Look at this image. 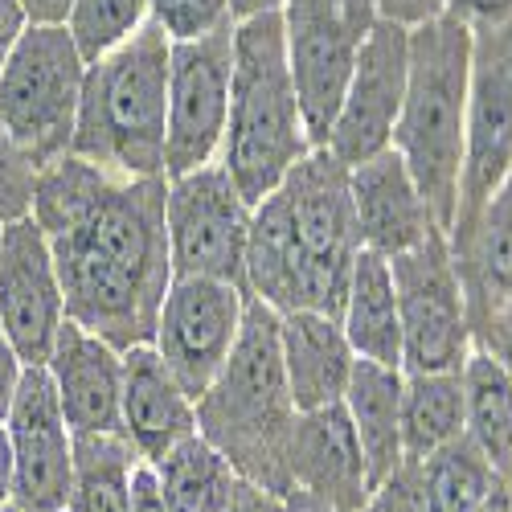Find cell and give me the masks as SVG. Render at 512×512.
<instances>
[{"label":"cell","instance_id":"cell-1","mask_svg":"<svg viewBox=\"0 0 512 512\" xmlns=\"http://www.w3.org/2000/svg\"><path fill=\"white\" fill-rule=\"evenodd\" d=\"M164 193L168 177H115L74 152L37 168L29 213L54 250L66 320L119 353L152 345L173 283Z\"/></svg>","mask_w":512,"mask_h":512},{"label":"cell","instance_id":"cell-2","mask_svg":"<svg viewBox=\"0 0 512 512\" xmlns=\"http://www.w3.org/2000/svg\"><path fill=\"white\" fill-rule=\"evenodd\" d=\"M357 254L349 164L328 148H312L254 205L246 291L275 312L340 316Z\"/></svg>","mask_w":512,"mask_h":512},{"label":"cell","instance_id":"cell-3","mask_svg":"<svg viewBox=\"0 0 512 512\" xmlns=\"http://www.w3.org/2000/svg\"><path fill=\"white\" fill-rule=\"evenodd\" d=\"M295 414L300 410L291 402L279 353V312L250 295L242 336L226 369L197 398V435L218 447L242 480L287 496Z\"/></svg>","mask_w":512,"mask_h":512},{"label":"cell","instance_id":"cell-4","mask_svg":"<svg viewBox=\"0 0 512 512\" xmlns=\"http://www.w3.org/2000/svg\"><path fill=\"white\" fill-rule=\"evenodd\" d=\"M312 136L287 66L283 17L259 13L234 21V82L230 119L218 164L234 177L242 197L259 205L312 152Z\"/></svg>","mask_w":512,"mask_h":512},{"label":"cell","instance_id":"cell-5","mask_svg":"<svg viewBox=\"0 0 512 512\" xmlns=\"http://www.w3.org/2000/svg\"><path fill=\"white\" fill-rule=\"evenodd\" d=\"M168 54L173 41L144 21L111 54L87 62L70 152L115 177H164Z\"/></svg>","mask_w":512,"mask_h":512},{"label":"cell","instance_id":"cell-6","mask_svg":"<svg viewBox=\"0 0 512 512\" xmlns=\"http://www.w3.org/2000/svg\"><path fill=\"white\" fill-rule=\"evenodd\" d=\"M467 103H472V29L447 13L414 25L394 152L406 160L414 185L422 189L443 230H451L459 201Z\"/></svg>","mask_w":512,"mask_h":512},{"label":"cell","instance_id":"cell-7","mask_svg":"<svg viewBox=\"0 0 512 512\" xmlns=\"http://www.w3.org/2000/svg\"><path fill=\"white\" fill-rule=\"evenodd\" d=\"M87 58L66 25H29L0 70V127L41 168L70 152Z\"/></svg>","mask_w":512,"mask_h":512},{"label":"cell","instance_id":"cell-8","mask_svg":"<svg viewBox=\"0 0 512 512\" xmlns=\"http://www.w3.org/2000/svg\"><path fill=\"white\" fill-rule=\"evenodd\" d=\"M279 17L308 136L316 148H324L357 54L369 29L381 21L377 0H283Z\"/></svg>","mask_w":512,"mask_h":512},{"label":"cell","instance_id":"cell-9","mask_svg":"<svg viewBox=\"0 0 512 512\" xmlns=\"http://www.w3.org/2000/svg\"><path fill=\"white\" fill-rule=\"evenodd\" d=\"M390 275L402 316V373L463 369L476 336L447 234L435 230L414 250L394 254Z\"/></svg>","mask_w":512,"mask_h":512},{"label":"cell","instance_id":"cell-10","mask_svg":"<svg viewBox=\"0 0 512 512\" xmlns=\"http://www.w3.org/2000/svg\"><path fill=\"white\" fill-rule=\"evenodd\" d=\"M250 218L254 205L242 197V189L218 160L193 168V173L168 177L164 230L173 275L226 279L246 287Z\"/></svg>","mask_w":512,"mask_h":512},{"label":"cell","instance_id":"cell-11","mask_svg":"<svg viewBox=\"0 0 512 512\" xmlns=\"http://www.w3.org/2000/svg\"><path fill=\"white\" fill-rule=\"evenodd\" d=\"M234 82V21L168 54V132L164 177H181L222 156Z\"/></svg>","mask_w":512,"mask_h":512},{"label":"cell","instance_id":"cell-12","mask_svg":"<svg viewBox=\"0 0 512 512\" xmlns=\"http://www.w3.org/2000/svg\"><path fill=\"white\" fill-rule=\"evenodd\" d=\"M250 291L226 279L173 275L156 316L152 349L197 402L218 377L242 336Z\"/></svg>","mask_w":512,"mask_h":512},{"label":"cell","instance_id":"cell-13","mask_svg":"<svg viewBox=\"0 0 512 512\" xmlns=\"http://www.w3.org/2000/svg\"><path fill=\"white\" fill-rule=\"evenodd\" d=\"M406 74H410V29L394 21H377L357 54V66L349 74L345 99H340L324 148L349 168L394 148V127L406 99Z\"/></svg>","mask_w":512,"mask_h":512},{"label":"cell","instance_id":"cell-14","mask_svg":"<svg viewBox=\"0 0 512 512\" xmlns=\"http://www.w3.org/2000/svg\"><path fill=\"white\" fill-rule=\"evenodd\" d=\"M5 426L13 439V508L66 512L74 476V431L66 426L46 365H25Z\"/></svg>","mask_w":512,"mask_h":512},{"label":"cell","instance_id":"cell-15","mask_svg":"<svg viewBox=\"0 0 512 512\" xmlns=\"http://www.w3.org/2000/svg\"><path fill=\"white\" fill-rule=\"evenodd\" d=\"M62 320L66 300L46 230L33 222V213L5 222V238H0V328L9 332L25 365L50 361Z\"/></svg>","mask_w":512,"mask_h":512},{"label":"cell","instance_id":"cell-16","mask_svg":"<svg viewBox=\"0 0 512 512\" xmlns=\"http://www.w3.org/2000/svg\"><path fill=\"white\" fill-rule=\"evenodd\" d=\"M287 472L295 492H308L336 512H361L373 492L361 439L340 402L295 414Z\"/></svg>","mask_w":512,"mask_h":512},{"label":"cell","instance_id":"cell-17","mask_svg":"<svg viewBox=\"0 0 512 512\" xmlns=\"http://www.w3.org/2000/svg\"><path fill=\"white\" fill-rule=\"evenodd\" d=\"M349 193H353V218H357L361 250H373L381 259L406 254L422 238L443 230L435 222L431 205H426L422 189L414 185L406 160L394 148L353 164L349 168Z\"/></svg>","mask_w":512,"mask_h":512},{"label":"cell","instance_id":"cell-18","mask_svg":"<svg viewBox=\"0 0 512 512\" xmlns=\"http://www.w3.org/2000/svg\"><path fill=\"white\" fill-rule=\"evenodd\" d=\"M508 177H512V91L472 50V103H467V132H463L459 201L447 234L472 222Z\"/></svg>","mask_w":512,"mask_h":512},{"label":"cell","instance_id":"cell-19","mask_svg":"<svg viewBox=\"0 0 512 512\" xmlns=\"http://www.w3.org/2000/svg\"><path fill=\"white\" fill-rule=\"evenodd\" d=\"M58 406L74 435L119 431V394H123V353L103 336L74 320H62L58 340L46 361Z\"/></svg>","mask_w":512,"mask_h":512},{"label":"cell","instance_id":"cell-20","mask_svg":"<svg viewBox=\"0 0 512 512\" xmlns=\"http://www.w3.org/2000/svg\"><path fill=\"white\" fill-rule=\"evenodd\" d=\"M119 431L144 463H156L181 439L197 431V402L164 365L152 345L123 353V394H119Z\"/></svg>","mask_w":512,"mask_h":512},{"label":"cell","instance_id":"cell-21","mask_svg":"<svg viewBox=\"0 0 512 512\" xmlns=\"http://www.w3.org/2000/svg\"><path fill=\"white\" fill-rule=\"evenodd\" d=\"M279 353L295 410H320L345 398L357 353L340 328V316L279 312Z\"/></svg>","mask_w":512,"mask_h":512},{"label":"cell","instance_id":"cell-22","mask_svg":"<svg viewBox=\"0 0 512 512\" xmlns=\"http://www.w3.org/2000/svg\"><path fill=\"white\" fill-rule=\"evenodd\" d=\"M451 259L467 295V316L476 328L512 300V177L463 230L447 234Z\"/></svg>","mask_w":512,"mask_h":512},{"label":"cell","instance_id":"cell-23","mask_svg":"<svg viewBox=\"0 0 512 512\" xmlns=\"http://www.w3.org/2000/svg\"><path fill=\"white\" fill-rule=\"evenodd\" d=\"M402 381H406L402 369L357 357L345 398H340V406H345L353 431L361 439L373 488L406 459V451H402Z\"/></svg>","mask_w":512,"mask_h":512},{"label":"cell","instance_id":"cell-24","mask_svg":"<svg viewBox=\"0 0 512 512\" xmlns=\"http://www.w3.org/2000/svg\"><path fill=\"white\" fill-rule=\"evenodd\" d=\"M340 328H345L349 345L361 361L402 369V316H398L390 259H381L373 250L357 254L345 308H340Z\"/></svg>","mask_w":512,"mask_h":512},{"label":"cell","instance_id":"cell-25","mask_svg":"<svg viewBox=\"0 0 512 512\" xmlns=\"http://www.w3.org/2000/svg\"><path fill=\"white\" fill-rule=\"evenodd\" d=\"M463 435L496 476L512 480V373L484 349H472L463 361Z\"/></svg>","mask_w":512,"mask_h":512},{"label":"cell","instance_id":"cell-26","mask_svg":"<svg viewBox=\"0 0 512 512\" xmlns=\"http://www.w3.org/2000/svg\"><path fill=\"white\" fill-rule=\"evenodd\" d=\"M136 447L123 431L74 435V476L66 512H132V472Z\"/></svg>","mask_w":512,"mask_h":512},{"label":"cell","instance_id":"cell-27","mask_svg":"<svg viewBox=\"0 0 512 512\" xmlns=\"http://www.w3.org/2000/svg\"><path fill=\"white\" fill-rule=\"evenodd\" d=\"M463 435V369L406 373L402 381V451L426 459Z\"/></svg>","mask_w":512,"mask_h":512},{"label":"cell","instance_id":"cell-28","mask_svg":"<svg viewBox=\"0 0 512 512\" xmlns=\"http://www.w3.org/2000/svg\"><path fill=\"white\" fill-rule=\"evenodd\" d=\"M168 512H226L234 484L242 480L230 459L197 431L152 463Z\"/></svg>","mask_w":512,"mask_h":512},{"label":"cell","instance_id":"cell-29","mask_svg":"<svg viewBox=\"0 0 512 512\" xmlns=\"http://www.w3.org/2000/svg\"><path fill=\"white\" fill-rule=\"evenodd\" d=\"M422 480V504L426 512H480L492 484L500 480L492 463L480 455V447L459 435L455 443L439 447L435 455L414 459Z\"/></svg>","mask_w":512,"mask_h":512},{"label":"cell","instance_id":"cell-30","mask_svg":"<svg viewBox=\"0 0 512 512\" xmlns=\"http://www.w3.org/2000/svg\"><path fill=\"white\" fill-rule=\"evenodd\" d=\"M144 21H148V0H70L66 13V29L87 62L123 46Z\"/></svg>","mask_w":512,"mask_h":512},{"label":"cell","instance_id":"cell-31","mask_svg":"<svg viewBox=\"0 0 512 512\" xmlns=\"http://www.w3.org/2000/svg\"><path fill=\"white\" fill-rule=\"evenodd\" d=\"M148 21H156L168 41H193L234 21L230 0H148Z\"/></svg>","mask_w":512,"mask_h":512},{"label":"cell","instance_id":"cell-32","mask_svg":"<svg viewBox=\"0 0 512 512\" xmlns=\"http://www.w3.org/2000/svg\"><path fill=\"white\" fill-rule=\"evenodd\" d=\"M33 185H37V164L25 156V148L5 127H0V222L29 218Z\"/></svg>","mask_w":512,"mask_h":512},{"label":"cell","instance_id":"cell-33","mask_svg":"<svg viewBox=\"0 0 512 512\" xmlns=\"http://www.w3.org/2000/svg\"><path fill=\"white\" fill-rule=\"evenodd\" d=\"M361 512H426L418 463L414 459H402L394 472L369 492V500L361 504Z\"/></svg>","mask_w":512,"mask_h":512},{"label":"cell","instance_id":"cell-34","mask_svg":"<svg viewBox=\"0 0 512 512\" xmlns=\"http://www.w3.org/2000/svg\"><path fill=\"white\" fill-rule=\"evenodd\" d=\"M472 50H476V58H484L504 78V87L512 91V17H504L500 25H488V29H472Z\"/></svg>","mask_w":512,"mask_h":512},{"label":"cell","instance_id":"cell-35","mask_svg":"<svg viewBox=\"0 0 512 512\" xmlns=\"http://www.w3.org/2000/svg\"><path fill=\"white\" fill-rule=\"evenodd\" d=\"M476 349H484L492 361H500L512 373V300L500 304L480 328H476Z\"/></svg>","mask_w":512,"mask_h":512},{"label":"cell","instance_id":"cell-36","mask_svg":"<svg viewBox=\"0 0 512 512\" xmlns=\"http://www.w3.org/2000/svg\"><path fill=\"white\" fill-rule=\"evenodd\" d=\"M443 13L463 21L467 29H488V25H500L504 17H512V0H447Z\"/></svg>","mask_w":512,"mask_h":512},{"label":"cell","instance_id":"cell-37","mask_svg":"<svg viewBox=\"0 0 512 512\" xmlns=\"http://www.w3.org/2000/svg\"><path fill=\"white\" fill-rule=\"evenodd\" d=\"M443 9H447V0H377V17L406 25V29L443 17Z\"/></svg>","mask_w":512,"mask_h":512},{"label":"cell","instance_id":"cell-38","mask_svg":"<svg viewBox=\"0 0 512 512\" xmlns=\"http://www.w3.org/2000/svg\"><path fill=\"white\" fill-rule=\"evenodd\" d=\"M21 377H25V361H21V353L13 349L9 332L0 328V422H5V414H9V406H13V398H17Z\"/></svg>","mask_w":512,"mask_h":512},{"label":"cell","instance_id":"cell-39","mask_svg":"<svg viewBox=\"0 0 512 512\" xmlns=\"http://www.w3.org/2000/svg\"><path fill=\"white\" fill-rule=\"evenodd\" d=\"M226 512H287V504H283L279 492H267V488L250 484V480H238L234 492H230Z\"/></svg>","mask_w":512,"mask_h":512},{"label":"cell","instance_id":"cell-40","mask_svg":"<svg viewBox=\"0 0 512 512\" xmlns=\"http://www.w3.org/2000/svg\"><path fill=\"white\" fill-rule=\"evenodd\" d=\"M132 512H168L160 480H156V467L144 463V459L136 463V472H132Z\"/></svg>","mask_w":512,"mask_h":512},{"label":"cell","instance_id":"cell-41","mask_svg":"<svg viewBox=\"0 0 512 512\" xmlns=\"http://www.w3.org/2000/svg\"><path fill=\"white\" fill-rule=\"evenodd\" d=\"M25 29H29V17L21 9V0H0V70H5V62Z\"/></svg>","mask_w":512,"mask_h":512},{"label":"cell","instance_id":"cell-42","mask_svg":"<svg viewBox=\"0 0 512 512\" xmlns=\"http://www.w3.org/2000/svg\"><path fill=\"white\" fill-rule=\"evenodd\" d=\"M29 25H66L70 0H21Z\"/></svg>","mask_w":512,"mask_h":512},{"label":"cell","instance_id":"cell-43","mask_svg":"<svg viewBox=\"0 0 512 512\" xmlns=\"http://www.w3.org/2000/svg\"><path fill=\"white\" fill-rule=\"evenodd\" d=\"M0 504H13V439L0 422Z\"/></svg>","mask_w":512,"mask_h":512},{"label":"cell","instance_id":"cell-44","mask_svg":"<svg viewBox=\"0 0 512 512\" xmlns=\"http://www.w3.org/2000/svg\"><path fill=\"white\" fill-rule=\"evenodd\" d=\"M230 9H234V21H242V17H259V13H279L283 0H230Z\"/></svg>","mask_w":512,"mask_h":512},{"label":"cell","instance_id":"cell-45","mask_svg":"<svg viewBox=\"0 0 512 512\" xmlns=\"http://www.w3.org/2000/svg\"><path fill=\"white\" fill-rule=\"evenodd\" d=\"M480 512H512V480H496L492 484V492H488V500H484V508Z\"/></svg>","mask_w":512,"mask_h":512},{"label":"cell","instance_id":"cell-46","mask_svg":"<svg viewBox=\"0 0 512 512\" xmlns=\"http://www.w3.org/2000/svg\"><path fill=\"white\" fill-rule=\"evenodd\" d=\"M283 504H287V512H336V508H328V504L312 500L308 492H295V488L283 496Z\"/></svg>","mask_w":512,"mask_h":512},{"label":"cell","instance_id":"cell-47","mask_svg":"<svg viewBox=\"0 0 512 512\" xmlns=\"http://www.w3.org/2000/svg\"><path fill=\"white\" fill-rule=\"evenodd\" d=\"M0 512H17V508L13 504H0Z\"/></svg>","mask_w":512,"mask_h":512},{"label":"cell","instance_id":"cell-48","mask_svg":"<svg viewBox=\"0 0 512 512\" xmlns=\"http://www.w3.org/2000/svg\"><path fill=\"white\" fill-rule=\"evenodd\" d=\"M0 238H5V222H0Z\"/></svg>","mask_w":512,"mask_h":512}]
</instances>
